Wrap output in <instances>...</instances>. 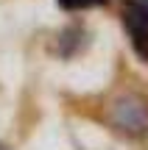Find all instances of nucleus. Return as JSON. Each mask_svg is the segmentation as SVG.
<instances>
[{
  "instance_id": "f257e3e1",
  "label": "nucleus",
  "mask_w": 148,
  "mask_h": 150,
  "mask_svg": "<svg viewBox=\"0 0 148 150\" xmlns=\"http://www.w3.org/2000/svg\"><path fill=\"white\" fill-rule=\"evenodd\" d=\"M109 120L117 131L129 136H143L148 134V103L137 95H123L112 103Z\"/></svg>"
},
{
  "instance_id": "f03ea898",
  "label": "nucleus",
  "mask_w": 148,
  "mask_h": 150,
  "mask_svg": "<svg viewBox=\"0 0 148 150\" xmlns=\"http://www.w3.org/2000/svg\"><path fill=\"white\" fill-rule=\"evenodd\" d=\"M123 28L140 59H148V0H129L123 8Z\"/></svg>"
},
{
  "instance_id": "7ed1b4c3",
  "label": "nucleus",
  "mask_w": 148,
  "mask_h": 150,
  "mask_svg": "<svg viewBox=\"0 0 148 150\" xmlns=\"http://www.w3.org/2000/svg\"><path fill=\"white\" fill-rule=\"evenodd\" d=\"M106 0H59L61 8L67 11H81V8H92V6H104Z\"/></svg>"
}]
</instances>
